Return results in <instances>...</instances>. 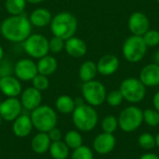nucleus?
I'll return each instance as SVG.
<instances>
[{
	"label": "nucleus",
	"instance_id": "nucleus-29",
	"mask_svg": "<svg viewBox=\"0 0 159 159\" xmlns=\"http://www.w3.org/2000/svg\"><path fill=\"white\" fill-rule=\"evenodd\" d=\"M138 143L144 150H152L156 147V136L148 132H143L139 136Z\"/></svg>",
	"mask_w": 159,
	"mask_h": 159
},
{
	"label": "nucleus",
	"instance_id": "nucleus-3",
	"mask_svg": "<svg viewBox=\"0 0 159 159\" xmlns=\"http://www.w3.org/2000/svg\"><path fill=\"white\" fill-rule=\"evenodd\" d=\"M50 31L53 35L63 40L75 35L77 29V19L70 12L62 11L52 17L50 22Z\"/></svg>",
	"mask_w": 159,
	"mask_h": 159
},
{
	"label": "nucleus",
	"instance_id": "nucleus-36",
	"mask_svg": "<svg viewBox=\"0 0 159 159\" xmlns=\"http://www.w3.org/2000/svg\"><path fill=\"white\" fill-rule=\"evenodd\" d=\"M50 141L51 142H57V141H61V138H62V134H61V129H59L57 127L53 128L52 129H50L48 132H47Z\"/></svg>",
	"mask_w": 159,
	"mask_h": 159
},
{
	"label": "nucleus",
	"instance_id": "nucleus-15",
	"mask_svg": "<svg viewBox=\"0 0 159 159\" xmlns=\"http://www.w3.org/2000/svg\"><path fill=\"white\" fill-rule=\"evenodd\" d=\"M20 101L22 105V108L32 112L39 105H41L42 102L41 91L34 89V87L27 88L24 90H22V92L20 93Z\"/></svg>",
	"mask_w": 159,
	"mask_h": 159
},
{
	"label": "nucleus",
	"instance_id": "nucleus-35",
	"mask_svg": "<svg viewBox=\"0 0 159 159\" xmlns=\"http://www.w3.org/2000/svg\"><path fill=\"white\" fill-rule=\"evenodd\" d=\"M64 42H65V40L53 35V37L48 40L49 52H51L53 54H58V53L61 52L64 49Z\"/></svg>",
	"mask_w": 159,
	"mask_h": 159
},
{
	"label": "nucleus",
	"instance_id": "nucleus-17",
	"mask_svg": "<svg viewBox=\"0 0 159 159\" xmlns=\"http://www.w3.org/2000/svg\"><path fill=\"white\" fill-rule=\"evenodd\" d=\"M139 79L147 88L159 85V64L155 62L145 65L140 72Z\"/></svg>",
	"mask_w": 159,
	"mask_h": 159
},
{
	"label": "nucleus",
	"instance_id": "nucleus-40",
	"mask_svg": "<svg viewBox=\"0 0 159 159\" xmlns=\"http://www.w3.org/2000/svg\"><path fill=\"white\" fill-rule=\"evenodd\" d=\"M25 1L30 4H39V3L43 2L44 0H25Z\"/></svg>",
	"mask_w": 159,
	"mask_h": 159
},
{
	"label": "nucleus",
	"instance_id": "nucleus-6",
	"mask_svg": "<svg viewBox=\"0 0 159 159\" xmlns=\"http://www.w3.org/2000/svg\"><path fill=\"white\" fill-rule=\"evenodd\" d=\"M147 48H148L145 45L143 36L132 34L129 36L123 43L122 53L127 61L136 63L144 58Z\"/></svg>",
	"mask_w": 159,
	"mask_h": 159
},
{
	"label": "nucleus",
	"instance_id": "nucleus-28",
	"mask_svg": "<svg viewBox=\"0 0 159 159\" xmlns=\"http://www.w3.org/2000/svg\"><path fill=\"white\" fill-rule=\"evenodd\" d=\"M101 125L103 132L111 133V134H114L116 131V129L119 128L117 117H116L113 115H108L105 117H103Z\"/></svg>",
	"mask_w": 159,
	"mask_h": 159
},
{
	"label": "nucleus",
	"instance_id": "nucleus-45",
	"mask_svg": "<svg viewBox=\"0 0 159 159\" xmlns=\"http://www.w3.org/2000/svg\"><path fill=\"white\" fill-rule=\"evenodd\" d=\"M157 2H158V3H159V0H157Z\"/></svg>",
	"mask_w": 159,
	"mask_h": 159
},
{
	"label": "nucleus",
	"instance_id": "nucleus-26",
	"mask_svg": "<svg viewBox=\"0 0 159 159\" xmlns=\"http://www.w3.org/2000/svg\"><path fill=\"white\" fill-rule=\"evenodd\" d=\"M63 142L69 149L75 150L83 145V137L78 130H69L63 137Z\"/></svg>",
	"mask_w": 159,
	"mask_h": 159
},
{
	"label": "nucleus",
	"instance_id": "nucleus-41",
	"mask_svg": "<svg viewBox=\"0 0 159 159\" xmlns=\"http://www.w3.org/2000/svg\"><path fill=\"white\" fill-rule=\"evenodd\" d=\"M3 57H4V49H3V48L0 46V62H1V61L3 60Z\"/></svg>",
	"mask_w": 159,
	"mask_h": 159
},
{
	"label": "nucleus",
	"instance_id": "nucleus-16",
	"mask_svg": "<svg viewBox=\"0 0 159 159\" xmlns=\"http://www.w3.org/2000/svg\"><path fill=\"white\" fill-rule=\"evenodd\" d=\"M97 64L98 73L103 76H109L114 75L119 68V59L113 54H107L102 56Z\"/></svg>",
	"mask_w": 159,
	"mask_h": 159
},
{
	"label": "nucleus",
	"instance_id": "nucleus-14",
	"mask_svg": "<svg viewBox=\"0 0 159 159\" xmlns=\"http://www.w3.org/2000/svg\"><path fill=\"white\" fill-rule=\"evenodd\" d=\"M0 91L7 98H14L20 95L22 87L20 80L13 75H5L0 77Z\"/></svg>",
	"mask_w": 159,
	"mask_h": 159
},
{
	"label": "nucleus",
	"instance_id": "nucleus-39",
	"mask_svg": "<svg viewBox=\"0 0 159 159\" xmlns=\"http://www.w3.org/2000/svg\"><path fill=\"white\" fill-rule=\"evenodd\" d=\"M154 60H155V63L159 64V49L155 53V55H154Z\"/></svg>",
	"mask_w": 159,
	"mask_h": 159
},
{
	"label": "nucleus",
	"instance_id": "nucleus-8",
	"mask_svg": "<svg viewBox=\"0 0 159 159\" xmlns=\"http://www.w3.org/2000/svg\"><path fill=\"white\" fill-rule=\"evenodd\" d=\"M81 91L86 103L93 107L102 105L106 100L107 91L104 85L95 79L83 83Z\"/></svg>",
	"mask_w": 159,
	"mask_h": 159
},
{
	"label": "nucleus",
	"instance_id": "nucleus-7",
	"mask_svg": "<svg viewBox=\"0 0 159 159\" xmlns=\"http://www.w3.org/2000/svg\"><path fill=\"white\" fill-rule=\"evenodd\" d=\"M125 101L130 103L141 102L146 95V87L142 83L139 78L128 77L124 79L119 87Z\"/></svg>",
	"mask_w": 159,
	"mask_h": 159
},
{
	"label": "nucleus",
	"instance_id": "nucleus-22",
	"mask_svg": "<svg viewBox=\"0 0 159 159\" xmlns=\"http://www.w3.org/2000/svg\"><path fill=\"white\" fill-rule=\"evenodd\" d=\"M36 66H37L38 74L46 75V76H49L52 74H54L55 71L57 70L58 61L53 56H50L48 54L38 60Z\"/></svg>",
	"mask_w": 159,
	"mask_h": 159
},
{
	"label": "nucleus",
	"instance_id": "nucleus-34",
	"mask_svg": "<svg viewBox=\"0 0 159 159\" xmlns=\"http://www.w3.org/2000/svg\"><path fill=\"white\" fill-rule=\"evenodd\" d=\"M32 83H33V87L41 92L48 89L49 87V80H48V76L40 75V74H37L32 79Z\"/></svg>",
	"mask_w": 159,
	"mask_h": 159
},
{
	"label": "nucleus",
	"instance_id": "nucleus-44",
	"mask_svg": "<svg viewBox=\"0 0 159 159\" xmlns=\"http://www.w3.org/2000/svg\"><path fill=\"white\" fill-rule=\"evenodd\" d=\"M1 102H2V101H1V100H0V105H1Z\"/></svg>",
	"mask_w": 159,
	"mask_h": 159
},
{
	"label": "nucleus",
	"instance_id": "nucleus-38",
	"mask_svg": "<svg viewBox=\"0 0 159 159\" xmlns=\"http://www.w3.org/2000/svg\"><path fill=\"white\" fill-rule=\"evenodd\" d=\"M139 159H159V157L154 153H146L141 156Z\"/></svg>",
	"mask_w": 159,
	"mask_h": 159
},
{
	"label": "nucleus",
	"instance_id": "nucleus-37",
	"mask_svg": "<svg viewBox=\"0 0 159 159\" xmlns=\"http://www.w3.org/2000/svg\"><path fill=\"white\" fill-rule=\"evenodd\" d=\"M153 105H154V108L157 112H159V91H157L154 95V98H153Z\"/></svg>",
	"mask_w": 159,
	"mask_h": 159
},
{
	"label": "nucleus",
	"instance_id": "nucleus-4",
	"mask_svg": "<svg viewBox=\"0 0 159 159\" xmlns=\"http://www.w3.org/2000/svg\"><path fill=\"white\" fill-rule=\"evenodd\" d=\"M33 126L38 132H48L57 126L58 116L56 111L48 105H39L30 115Z\"/></svg>",
	"mask_w": 159,
	"mask_h": 159
},
{
	"label": "nucleus",
	"instance_id": "nucleus-11",
	"mask_svg": "<svg viewBox=\"0 0 159 159\" xmlns=\"http://www.w3.org/2000/svg\"><path fill=\"white\" fill-rule=\"evenodd\" d=\"M128 27L133 35L143 36L150 29V20L145 13L135 11L129 18Z\"/></svg>",
	"mask_w": 159,
	"mask_h": 159
},
{
	"label": "nucleus",
	"instance_id": "nucleus-19",
	"mask_svg": "<svg viewBox=\"0 0 159 159\" xmlns=\"http://www.w3.org/2000/svg\"><path fill=\"white\" fill-rule=\"evenodd\" d=\"M34 129L30 116L20 115L18 116L12 124V131L15 136L19 138H25L29 136Z\"/></svg>",
	"mask_w": 159,
	"mask_h": 159
},
{
	"label": "nucleus",
	"instance_id": "nucleus-20",
	"mask_svg": "<svg viewBox=\"0 0 159 159\" xmlns=\"http://www.w3.org/2000/svg\"><path fill=\"white\" fill-rule=\"evenodd\" d=\"M29 20L31 24L35 27H45L50 24L52 15L48 9L45 7H38L31 13Z\"/></svg>",
	"mask_w": 159,
	"mask_h": 159
},
{
	"label": "nucleus",
	"instance_id": "nucleus-25",
	"mask_svg": "<svg viewBox=\"0 0 159 159\" xmlns=\"http://www.w3.org/2000/svg\"><path fill=\"white\" fill-rule=\"evenodd\" d=\"M69 147L63 141L51 142L48 153L53 159H67L69 157Z\"/></svg>",
	"mask_w": 159,
	"mask_h": 159
},
{
	"label": "nucleus",
	"instance_id": "nucleus-5",
	"mask_svg": "<svg viewBox=\"0 0 159 159\" xmlns=\"http://www.w3.org/2000/svg\"><path fill=\"white\" fill-rule=\"evenodd\" d=\"M117 120L121 130L126 133L134 132L143 123V111L135 105L128 106L121 111Z\"/></svg>",
	"mask_w": 159,
	"mask_h": 159
},
{
	"label": "nucleus",
	"instance_id": "nucleus-9",
	"mask_svg": "<svg viewBox=\"0 0 159 159\" xmlns=\"http://www.w3.org/2000/svg\"><path fill=\"white\" fill-rule=\"evenodd\" d=\"M22 48L27 55L34 59H41L48 54V40L40 34H30L23 42Z\"/></svg>",
	"mask_w": 159,
	"mask_h": 159
},
{
	"label": "nucleus",
	"instance_id": "nucleus-2",
	"mask_svg": "<svg viewBox=\"0 0 159 159\" xmlns=\"http://www.w3.org/2000/svg\"><path fill=\"white\" fill-rule=\"evenodd\" d=\"M72 120L77 130L89 132L97 126L99 116L93 106L82 102L80 104H76L72 113Z\"/></svg>",
	"mask_w": 159,
	"mask_h": 159
},
{
	"label": "nucleus",
	"instance_id": "nucleus-24",
	"mask_svg": "<svg viewBox=\"0 0 159 159\" xmlns=\"http://www.w3.org/2000/svg\"><path fill=\"white\" fill-rule=\"evenodd\" d=\"M76 106L75 101L69 95H61L55 102L56 110L63 115L72 114Z\"/></svg>",
	"mask_w": 159,
	"mask_h": 159
},
{
	"label": "nucleus",
	"instance_id": "nucleus-1",
	"mask_svg": "<svg viewBox=\"0 0 159 159\" xmlns=\"http://www.w3.org/2000/svg\"><path fill=\"white\" fill-rule=\"evenodd\" d=\"M29 18L20 15H10L0 24V32L5 39L13 43H22L32 33Z\"/></svg>",
	"mask_w": 159,
	"mask_h": 159
},
{
	"label": "nucleus",
	"instance_id": "nucleus-42",
	"mask_svg": "<svg viewBox=\"0 0 159 159\" xmlns=\"http://www.w3.org/2000/svg\"><path fill=\"white\" fill-rule=\"evenodd\" d=\"M156 146L159 149V132L156 135Z\"/></svg>",
	"mask_w": 159,
	"mask_h": 159
},
{
	"label": "nucleus",
	"instance_id": "nucleus-43",
	"mask_svg": "<svg viewBox=\"0 0 159 159\" xmlns=\"http://www.w3.org/2000/svg\"><path fill=\"white\" fill-rule=\"evenodd\" d=\"M2 123H3V118H2V116H0V128H1V126H2Z\"/></svg>",
	"mask_w": 159,
	"mask_h": 159
},
{
	"label": "nucleus",
	"instance_id": "nucleus-10",
	"mask_svg": "<svg viewBox=\"0 0 159 159\" xmlns=\"http://www.w3.org/2000/svg\"><path fill=\"white\" fill-rule=\"evenodd\" d=\"M22 105L20 101L17 98H7L2 101L0 105V116L3 120L13 122L18 116L21 115Z\"/></svg>",
	"mask_w": 159,
	"mask_h": 159
},
{
	"label": "nucleus",
	"instance_id": "nucleus-21",
	"mask_svg": "<svg viewBox=\"0 0 159 159\" xmlns=\"http://www.w3.org/2000/svg\"><path fill=\"white\" fill-rule=\"evenodd\" d=\"M50 143L51 141L47 132H38L32 139L31 147L34 153L38 155H43L48 151Z\"/></svg>",
	"mask_w": 159,
	"mask_h": 159
},
{
	"label": "nucleus",
	"instance_id": "nucleus-27",
	"mask_svg": "<svg viewBox=\"0 0 159 159\" xmlns=\"http://www.w3.org/2000/svg\"><path fill=\"white\" fill-rule=\"evenodd\" d=\"M25 0H6L5 8L10 15H20L26 7Z\"/></svg>",
	"mask_w": 159,
	"mask_h": 159
},
{
	"label": "nucleus",
	"instance_id": "nucleus-12",
	"mask_svg": "<svg viewBox=\"0 0 159 159\" xmlns=\"http://www.w3.org/2000/svg\"><path fill=\"white\" fill-rule=\"evenodd\" d=\"M16 77L20 81H32L38 74L36 63L30 59H21L18 61L14 67Z\"/></svg>",
	"mask_w": 159,
	"mask_h": 159
},
{
	"label": "nucleus",
	"instance_id": "nucleus-18",
	"mask_svg": "<svg viewBox=\"0 0 159 159\" xmlns=\"http://www.w3.org/2000/svg\"><path fill=\"white\" fill-rule=\"evenodd\" d=\"M64 49L68 55L74 58H81L86 55L88 51V46L84 40L79 37L72 36L65 40Z\"/></svg>",
	"mask_w": 159,
	"mask_h": 159
},
{
	"label": "nucleus",
	"instance_id": "nucleus-30",
	"mask_svg": "<svg viewBox=\"0 0 159 159\" xmlns=\"http://www.w3.org/2000/svg\"><path fill=\"white\" fill-rule=\"evenodd\" d=\"M143 122L152 128H156L159 126V112L155 108L145 109L143 111Z\"/></svg>",
	"mask_w": 159,
	"mask_h": 159
},
{
	"label": "nucleus",
	"instance_id": "nucleus-31",
	"mask_svg": "<svg viewBox=\"0 0 159 159\" xmlns=\"http://www.w3.org/2000/svg\"><path fill=\"white\" fill-rule=\"evenodd\" d=\"M71 159H94L93 151L86 145H81L80 147L73 150Z\"/></svg>",
	"mask_w": 159,
	"mask_h": 159
},
{
	"label": "nucleus",
	"instance_id": "nucleus-33",
	"mask_svg": "<svg viewBox=\"0 0 159 159\" xmlns=\"http://www.w3.org/2000/svg\"><path fill=\"white\" fill-rule=\"evenodd\" d=\"M123 101H124V98L119 89H115L107 93L106 100H105V102L112 107L119 106L123 102Z\"/></svg>",
	"mask_w": 159,
	"mask_h": 159
},
{
	"label": "nucleus",
	"instance_id": "nucleus-23",
	"mask_svg": "<svg viewBox=\"0 0 159 159\" xmlns=\"http://www.w3.org/2000/svg\"><path fill=\"white\" fill-rule=\"evenodd\" d=\"M98 74L97 70V64L92 61H84L79 68L78 71V76L79 79L83 82H89L91 80H94L96 75Z\"/></svg>",
	"mask_w": 159,
	"mask_h": 159
},
{
	"label": "nucleus",
	"instance_id": "nucleus-32",
	"mask_svg": "<svg viewBox=\"0 0 159 159\" xmlns=\"http://www.w3.org/2000/svg\"><path fill=\"white\" fill-rule=\"evenodd\" d=\"M143 39L147 48H155L159 45V32L156 29H149L143 35Z\"/></svg>",
	"mask_w": 159,
	"mask_h": 159
},
{
	"label": "nucleus",
	"instance_id": "nucleus-13",
	"mask_svg": "<svg viewBox=\"0 0 159 159\" xmlns=\"http://www.w3.org/2000/svg\"><path fill=\"white\" fill-rule=\"evenodd\" d=\"M116 145V139L114 134L102 132L98 134L92 143L93 150L102 156L110 154Z\"/></svg>",
	"mask_w": 159,
	"mask_h": 159
}]
</instances>
